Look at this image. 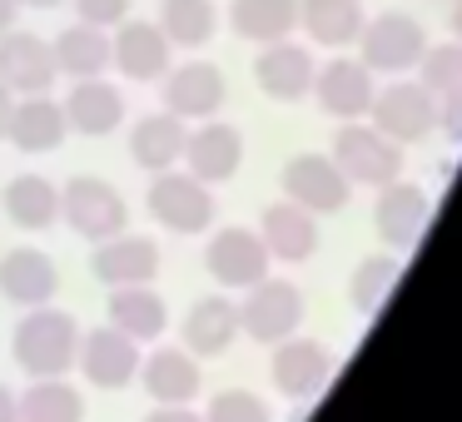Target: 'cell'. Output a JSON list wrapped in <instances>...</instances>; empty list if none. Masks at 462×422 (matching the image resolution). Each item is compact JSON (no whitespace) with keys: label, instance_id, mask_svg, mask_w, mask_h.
<instances>
[{"label":"cell","instance_id":"60d3db41","mask_svg":"<svg viewBox=\"0 0 462 422\" xmlns=\"http://www.w3.org/2000/svg\"><path fill=\"white\" fill-rule=\"evenodd\" d=\"M11 110H15V95L0 85V140H5V130H11Z\"/></svg>","mask_w":462,"mask_h":422},{"label":"cell","instance_id":"6da1fadb","mask_svg":"<svg viewBox=\"0 0 462 422\" xmlns=\"http://www.w3.org/2000/svg\"><path fill=\"white\" fill-rule=\"evenodd\" d=\"M80 353V323L65 308H25V318L11 333V358L31 378H65Z\"/></svg>","mask_w":462,"mask_h":422},{"label":"cell","instance_id":"8992f818","mask_svg":"<svg viewBox=\"0 0 462 422\" xmlns=\"http://www.w3.org/2000/svg\"><path fill=\"white\" fill-rule=\"evenodd\" d=\"M150 214L154 224H164L170 234H204L214 224V194L204 179H194L189 170H164L150 179Z\"/></svg>","mask_w":462,"mask_h":422},{"label":"cell","instance_id":"277c9868","mask_svg":"<svg viewBox=\"0 0 462 422\" xmlns=\"http://www.w3.org/2000/svg\"><path fill=\"white\" fill-rule=\"evenodd\" d=\"M358 50H363L358 60L368 65L373 75H408V70H418V60L428 55V31H422L408 11H383L363 25Z\"/></svg>","mask_w":462,"mask_h":422},{"label":"cell","instance_id":"7c38bea8","mask_svg":"<svg viewBox=\"0 0 462 422\" xmlns=\"http://www.w3.org/2000/svg\"><path fill=\"white\" fill-rule=\"evenodd\" d=\"M269 378L283 398H319L333 382V353L323 348L319 338H299V333H293V338L273 343Z\"/></svg>","mask_w":462,"mask_h":422},{"label":"cell","instance_id":"74e56055","mask_svg":"<svg viewBox=\"0 0 462 422\" xmlns=\"http://www.w3.org/2000/svg\"><path fill=\"white\" fill-rule=\"evenodd\" d=\"M438 130L448 134L452 144H462V90L438 95Z\"/></svg>","mask_w":462,"mask_h":422},{"label":"cell","instance_id":"f546056e","mask_svg":"<svg viewBox=\"0 0 462 422\" xmlns=\"http://www.w3.org/2000/svg\"><path fill=\"white\" fill-rule=\"evenodd\" d=\"M299 5L303 0H234L229 25L249 45H279L299 31Z\"/></svg>","mask_w":462,"mask_h":422},{"label":"cell","instance_id":"d6a6232c","mask_svg":"<svg viewBox=\"0 0 462 422\" xmlns=\"http://www.w3.org/2000/svg\"><path fill=\"white\" fill-rule=\"evenodd\" d=\"M160 31L170 35V45H180V50H199V45H209L214 31H219V11H214V0H164Z\"/></svg>","mask_w":462,"mask_h":422},{"label":"cell","instance_id":"e0dca14e","mask_svg":"<svg viewBox=\"0 0 462 422\" xmlns=\"http://www.w3.org/2000/svg\"><path fill=\"white\" fill-rule=\"evenodd\" d=\"M115 41V70L125 80L154 85L170 75V35L160 31V21H120V31L110 35Z\"/></svg>","mask_w":462,"mask_h":422},{"label":"cell","instance_id":"5b68a950","mask_svg":"<svg viewBox=\"0 0 462 422\" xmlns=\"http://www.w3.org/2000/svg\"><path fill=\"white\" fill-rule=\"evenodd\" d=\"M368 120H373V130H383L393 144H418L438 130V95L422 80L383 85V90L373 95Z\"/></svg>","mask_w":462,"mask_h":422},{"label":"cell","instance_id":"ee69618b","mask_svg":"<svg viewBox=\"0 0 462 422\" xmlns=\"http://www.w3.org/2000/svg\"><path fill=\"white\" fill-rule=\"evenodd\" d=\"M21 5H35V11H55V5H65V0H21Z\"/></svg>","mask_w":462,"mask_h":422},{"label":"cell","instance_id":"ab89813d","mask_svg":"<svg viewBox=\"0 0 462 422\" xmlns=\"http://www.w3.org/2000/svg\"><path fill=\"white\" fill-rule=\"evenodd\" d=\"M0 422H21V398L0 382Z\"/></svg>","mask_w":462,"mask_h":422},{"label":"cell","instance_id":"ffe728a7","mask_svg":"<svg viewBox=\"0 0 462 422\" xmlns=\"http://www.w3.org/2000/svg\"><path fill=\"white\" fill-rule=\"evenodd\" d=\"M259 239H263V249H269V259L309 263L313 253H319V214H309L303 204H293V199H279V204L263 209Z\"/></svg>","mask_w":462,"mask_h":422},{"label":"cell","instance_id":"b9f144b4","mask_svg":"<svg viewBox=\"0 0 462 422\" xmlns=\"http://www.w3.org/2000/svg\"><path fill=\"white\" fill-rule=\"evenodd\" d=\"M15 11H21V0H0V35L15 25Z\"/></svg>","mask_w":462,"mask_h":422},{"label":"cell","instance_id":"7a4b0ae2","mask_svg":"<svg viewBox=\"0 0 462 422\" xmlns=\"http://www.w3.org/2000/svg\"><path fill=\"white\" fill-rule=\"evenodd\" d=\"M60 219L70 224L80 239L105 243V239L130 229V204H125V194L115 189L110 179H100V174H75L70 184H60Z\"/></svg>","mask_w":462,"mask_h":422},{"label":"cell","instance_id":"e575fe53","mask_svg":"<svg viewBox=\"0 0 462 422\" xmlns=\"http://www.w3.org/2000/svg\"><path fill=\"white\" fill-rule=\"evenodd\" d=\"M418 80L428 85L432 95H452L462 90V41H442V45H428V55L418 60Z\"/></svg>","mask_w":462,"mask_h":422},{"label":"cell","instance_id":"7bdbcfd3","mask_svg":"<svg viewBox=\"0 0 462 422\" xmlns=\"http://www.w3.org/2000/svg\"><path fill=\"white\" fill-rule=\"evenodd\" d=\"M448 31L462 41V0H452V15H448Z\"/></svg>","mask_w":462,"mask_h":422},{"label":"cell","instance_id":"cb8c5ba5","mask_svg":"<svg viewBox=\"0 0 462 422\" xmlns=\"http://www.w3.org/2000/svg\"><path fill=\"white\" fill-rule=\"evenodd\" d=\"M239 303H229L224 293H209V298H194V308L184 313V348L194 358H219V353L234 348L239 338Z\"/></svg>","mask_w":462,"mask_h":422},{"label":"cell","instance_id":"603a6c76","mask_svg":"<svg viewBox=\"0 0 462 422\" xmlns=\"http://www.w3.org/2000/svg\"><path fill=\"white\" fill-rule=\"evenodd\" d=\"M313 75H319L313 55L303 50V45H293V41L263 45L259 60H254V80H259V90L269 95V100H279V105L303 100V95L313 90Z\"/></svg>","mask_w":462,"mask_h":422},{"label":"cell","instance_id":"44dd1931","mask_svg":"<svg viewBox=\"0 0 462 422\" xmlns=\"http://www.w3.org/2000/svg\"><path fill=\"white\" fill-rule=\"evenodd\" d=\"M140 382L144 392H150L154 402H164V408H180V402H194L204 388V372H199V358H194L189 348H154L144 353L140 362Z\"/></svg>","mask_w":462,"mask_h":422},{"label":"cell","instance_id":"9c48e42d","mask_svg":"<svg viewBox=\"0 0 462 422\" xmlns=\"http://www.w3.org/2000/svg\"><path fill=\"white\" fill-rule=\"evenodd\" d=\"M269 249H263V239L254 229H244V224H229V229H219L209 239V249H204V269H209V279L219 283V289H254L259 279H269Z\"/></svg>","mask_w":462,"mask_h":422},{"label":"cell","instance_id":"836d02e7","mask_svg":"<svg viewBox=\"0 0 462 422\" xmlns=\"http://www.w3.org/2000/svg\"><path fill=\"white\" fill-rule=\"evenodd\" d=\"M398 273H402V263L388 259V253H373V259H363L358 269H353V279H348L353 308H358V313H378L383 298L393 293V283H398Z\"/></svg>","mask_w":462,"mask_h":422},{"label":"cell","instance_id":"484cf974","mask_svg":"<svg viewBox=\"0 0 462 422\" xmlns=\"http://www.w3.org/2000/svg\"><path fill=\"white\" fill-rule=\"evenodd\" d=\"M51 50H55V70L70 75V80H100V75L115 65V41H110V31H100V25H85V21L65 25V31L51 41Z\"/></svg>","mask_w":462,"mask_h":422},{"label":"cell","instance_id":"ac0fdd59","mask_svg":"<svg viewBox=\"0 0 462 422\" xmlns=\"http://www.w3.org/2000/svg\"><path fill=\"white\" fill-rule=\"evenodd\" d=\"M244 164V134L224 120H204L184 140V170L204 184H229Z\"/></svg>","mask_w":462,"mask_h":422},{"label":"cell","instance_id":"8d00e7d4","mask_svg":"<svg viewBox=\"0 0 462 422\" xmlns=\"http://www.w3.org/2000/svg\"><path fill=\"white\" fill-rule=\"evenodd\" d=\"M75 15L85 25H100V31H115L120 21H130V5L134 0H70Z\"/></svg>","mask_w":462,"mask_h":422},{"label":"cell","instance_id":"8fae6325","mask_svg":"<svg viewBox=\"0 0 462 422\" xmlns=\"http://www.w3.org/2000/svg\"><path fill=\"white\" fill-rule=\"evenodd\" d=\"M224 100H229V80L209 60L170 65V75H164V110L180 115V120H214Z\"/></svg>","mask_w":462,"mask_h":422},{"label":"cell","instance_id":"4dcf8cb0","mask_svg":"<svg viewBox=\"0 0 462 422\" xmlns=\"http://www.w3.org/2000/svg\"><path fill=\"white\" fill-rule=\"evenodd\" d=\"M299 25L309 31V41L338 50V45L358 41L363 25H368V15H363V0H303V5H299Z\"/></svg>","mask_w":462,"mask_h":422},{"label":"cell","instance_id":"4fadbf2b","mask_svg":"<svg viewBox=\"0 0 462 422\" xmlns=\"http://www.w3.org/2000/svg\"><path fill=\"white\" fill-rule=\"evenodd\" d=\"M60 293V269L45 249H5L0 253V298L15 303V308H45V303Z\"/></svg>","mask_w":462,"mask_h":422},{"label":"cell","instance_id":"f1b7e54d","mask_svg":"<svg viewBox=\"0 0 462 422\" xmlns=\"http://www.w3.org/2000/svg\"><path fill=\"white\" fill-rule=\"evenodd\" d=\"M0 204H5V219L25 234H45L60 224V184H51L45 174H15Z\"/></svg>","mask_w":462,"mask_h":422},{"label":"cell","instance_id":"9a60e30c","mask_svg":"<svg viewBox=\"0 0 462 422\" xmlns=\"http://www.w3.org/2000/svg\"><path fill=\"white\" fill-rule=\"evenodd\" d=\"M90 273L105 289H130V283H154L160 279V243L144 234H115V239L95 243L90 253Z\"/></svg>","mask_w":462,"mask_h":422},{"label":"cell","instance_id":"3957f363","mask_svg":"<svg viewBox=\"0 0 462 422\" xmlns=\"http://www.w3.org/2000/svg\"><path fill=\"white\" fill-rule=\"evenodd\" d=\"M333 164L343 170L348 184H363V189H383L402 174V144H393L383 130L358 120H343L338 134H333Z\"/></svg>","mask_w":462,"mask_h":422},{"label":"cell","instance_id":"30bf717a","mask_svg":"<svg viewBox=\"0 0 462 422\" xmlns=\"http://www.w3.org/2000/svg\"><path fill=\"white\" fill-rule=\"evenodd\" d=\"M279 184H283V199L303 204L309 214H338L353 194V184L343 179L333 154H293V160L283 164Z\"/></svg>","mask_w":462,"mask_h":422},{"label":"cell","instance_id":"4316f807","mask_svg":"<svg viewBox=\"0 0 462 422\" xmlns=\"http://www.w3.org/2000/svg\"><path fill=\"white\" fill-rule=\"evenodd\" d=\"M184 140H189V130H184L180 115L154 110V115H144V120H134L130 160L150 174H164V170H174V164H184Z\"/></svg>","mask_w":462,"mask_h":422},{"label":"cell","instance_id":"f35d334b","mask_svg":"<svg viewBox=\"0 0 462 422\" xmlns=\"http://www.w3.org/2000/svg\"><path fill=\"white\" fill-rule=\"evenodd\" d=\"M144 422H204V412H194L189 402H180V408H164V402H160Z\"/></svg>","mask_w":462,"mask_h":422},{"label":"cell","instance_id":"ba28073f","mask_svg":"<svg viewBox=\"0 0 462 422\" xmlns=\"http://www.w3.org/2000/svg\"><path fill=\"white\" fill-rule=\"evenodd\" d=\"M140 343L130 338V333H120L115 323H105V328H90L80 333V353H75V368L85 372V382L100 392H120L130 388L134 378H140Z\"/></svg>","mask_w":462,"mask_h":422},{"label":"cell","instance_id":"7402d4cb","mask_svg":"<svg viewBox=\"0 0 462 422\" xmlns=\"http://www.w3.org/2000/svg\"><path fill=\"white\" fill-rule=\"evenodd\" d=\"M65 134H70V120H65L60 100H51V95H15L5 140L21 154H51L65 144Z\"/></svg>","mask_w":462,"mask_h":422},{"label":"cell","instance_id":"d6986e66","mask_svg":"<svg viewBox=\"0 0 462 422\" xmlns=\"http://www.w3.org/2000/svg\"><path fill=\"white\" fill-rule=\"evenodd\" d=\"M428 194L418 189V184H383L378 189V204H373V224H378V239L388 243V249H412V243L422 239V229H428Z\"/></svg>","mask_w":462,"mask_h":422},{"label":"cell","instance_id":"d4e9b609","mask_svg":"<svg viewBox=\"0 0 462 422\" xmlns=\"http://www.w3.org/2000/svg\"><path fill=\"white\" fill-rule=\"evenodd\" d=\"M60 105H65L70 130L85 134V140H105V134H115L125 124V95L110 80H75V90Z\"/></svg>","mask_w":462,"mask_h":422},{"label":"cell","instance_id":"d590c367","mask_svg":"<svg viewBox=\"0 0 462 422\" xmlns=\"http://www.w3.org/2000/svg\"><path fill=\"white\" fill-rule=\"evenodd\" d=\"M204 422H273V412H269V402L254 398L249 388H224L209 398Z\"/></svg>","mask_w":462,"mask_h":422},{"label":"cell","instance_id":"83f0119b","mask_svg":"<svg viewBox=\"0 0 462 422\" xmlns=\"http://www.w3.org/2000/svg\"><path fill=\"white\" fill-rule=\"evenodd\" d=\"M105 318L120 333H130L134 343H154L170 328V303L154 293V283H130V289H110Z\"/></svg>","mask_w":462,"mask_h":422},{"label":"cell","instance_id":"5bb4252c","mask_svg":"<svg viewBox=\"0 0 462 422\" xmlns=\"http://www.w3.org/2000/svg\"><path fill=\"white\" fill-rule=\"evenodd\" d=\"M55 50L31 31H5L0 35V85L11 95H51L55 85Z\"/></svg>","mask_w":462,"mask_h":422},{"label":"cell","instance_id":"52a82bcc","mask_svg":"<svg viewBox=\"0 0 462 422\" xmlns=\"http://www.w3.org/2000/svg\"><path fill=\"white\" fill-rule=\"evenodd\" d=\"M303 323V293L293 289L289 279H259L254 289H244L239 303V328L249 333L254 343H283L293 338Z\"/></svg>","mask_w":462,"mask_h":422},{"label":"cell","instance_id":"2e32d148","mask_svg":"<svg viewBox=\"0 0 462 422\" xmlns=\"http://www.w3.org/2000/svg\"><path fill=\"white\" fill-rule=\"evenodd\" d=\"M313 95H319L323 115H333V120H363V115L373 110L378 80H373V70L363 60L338 55V60H328L313 75Z\"/></svg>","mask_w":462,"mask_h":422},{"label":"cell","instance_id":"1f68e13d","mask_svg":"<svg viewBox=\"0 0 462 422\" xmlns=\"http://www.w3.org/2000/svg\"><path fill=\"white\" fill-rule=\"evenodd\" d=\"M21 398V422H85V392L70 378H31Z\"/></svg>","mask_w":462,"mask_h":422}]
</instances>
